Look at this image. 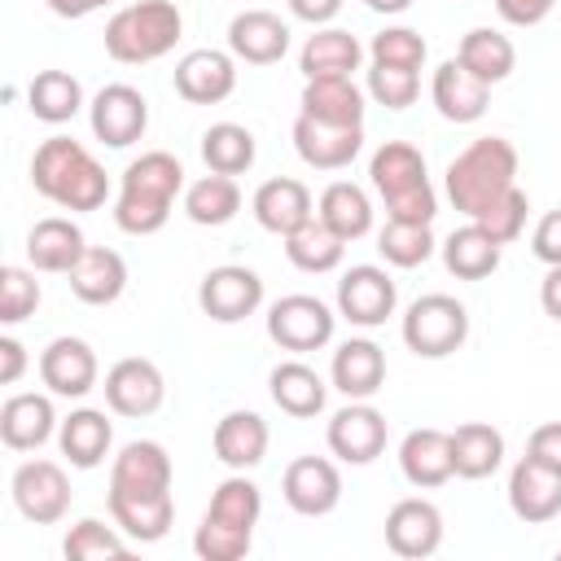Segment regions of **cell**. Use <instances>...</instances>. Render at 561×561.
I'll list each match as a JSON object with an SVG mask.
<instances>
[{"instance_id":"cell-1","label":"cell","mask_w":561,"mask_h":561,"mask_svg":"<svg viewBox=\"0 0 561 561\" xmlns=\"http://www.w3.org/2000/svg\"><path fill=\"white\" fill-rule=\"evenodd\" d=\"M447 197L465 219H486L517 188V149L504 136H478L447 162Z\"/></svg>"},{"instance_id":"cell-2","label":"cell","mask_w":561,"mask_h":561,"mask_svg":"<svg viewBox=\"0 0 561 561\" xmlns=\"http://www.w3.org/2000/svg\"><path fill=\"white\" fill-rule=\"evenodd\" d=\"M31 184L61 210H101L110 197L105 167L75 136H48L31 158Z\"/></svg>"},{"instance_id":"cell-3","label":"cell","mask_w":561,"mask_h":561,"mask_svg":"<svg viewBox=\"0 0 561 561\" xmlns=\"http://www.w3.org/2000/svg\"><path fill=\"white\" fill-rule=\"evenodd\" d=\"M184 188V167L167 149H149L127 162L114 197V224L127 237H153L175 206V193Z\"/></svg>"},{"instance_id":"cell-4","label":"cell","mask_w":561,"mask_h":561,"mask_svg":"<svg viewBox=\"0 0 561 561\" xmlns=\"http://www.w3.org/2000/svg\"><path fill=\"white\" fill-rule=\"evenodd\" d=\"M259 513H263V491L245 473L224 478L202 513V526L193 530V552L202 561H241L254 543Z\"/></svg>"},{"instance_id":"cell-5","label":"cell","mask_w":561,"mask_h":561,"mask_svg":"<svg viewBox=\"0 0 561 561\" xmlns=\"http://www.w3.org/2000/svg\"><path fill=\"white\" fill-rule=\"evenodd\" d=\"M368 180L377 188V197L386 202V219H403V224H434L438 197L434 184L425 175V158L416 145L408 140H386L373 162H368Z\"/></svg>"},{"instance_id":"cell-6","label":"cell","mask_w":561,"mask_h":561,"mask_svg":"<svg viewBox=\"0 0 561 561\" xmlns=\"http://www.w3.org/2000/svg\"><path fill=\"white\" fill-rule=\"evenodd\" d=\"M184 35V13L175 0H136L105 22V53L118 66H149L167 57Z\"/></svg>"},{"instance_id":"cell-7","label":"cell","mask_w":561,"mask_h":561,"mask_svg":"<svg viewBox=\"0 0 561 561\" xmlns=\"http://www.w3.org/2000/svg\"><path fill=\"white\" fill-rule=\"evenodd\" d=\"M399 333H403V346L412 355H421V359H447L469 337V311L451 294H421L416 302H408Z\"/></svg>"},{"instance_id":"cell-8","label":"cell","mask_w":561,"mask_h":561,"mask_svg":"<svg viewBox=\"0 0 561 561\" xmlns=\"http://www.w3.org/2000/svg\"><path fill=\"white\" fill-rule=\"evenodd\" d=\"M333 329H337V311L316 294H285L267 307V337L280 351H294V355L320 351L333 342Z\"/></svg>"},{"instance_id":"cell-9","label":"cell","mask_w":561,"mask_h":561,"mask_svg":"<svg viewBox=\"0 0 561 561\" xmlns=\"http://www.w3.org/2000/svg\"><path fill=\"white\" fill-rule=\"evenodd\" d=\"M9 491H13L18 513L26 522H35V526H57L70 513V478H66V469L57 460H39V456L22 460L13 469Z\"/></svg>"},{"instance_id":"cell-10","label":"cell","mask_w":561,"mask_h":561,"mask_svg":"<svg viewBox=\"0 0 561 561\" xmlns=\"http://www.w3.org/2000/svg\"><path fill=\"white\" fill-rule=\"evenodd\" d=\"M399 307V289L390 280L386 267L377 263H355L351 272H342L337 280V316L355 329H377L394 316Z\"/></svg>"},{"instance_id":"cell-11","label":"cell","mask_w":561,"mask_h":561,"mask_svg":"<svg viewBox=\"0 0 561 561\" xmlns=\"http://www.w3.org/2000/svg\"><path fill=\"white\" fill-rule=\"evenodd\" d=\"M197 307L215 324H241L245 316H254L263 307V276L254 267H241V263L210 267L197 285Z\"/></svg>"},{"instance_id":"cell-12","label":"cell","mask_w":561,"mask_h":561,"mask_svg":"<svg viewBox=\"0 0 561 561\" xmlns=\"http://www.w3.org/2000/svg\"><path fill=\"white\" fill-rule=\"evenodd\" d=\"M88 123H92V136L110 149H127L145 136L149 127V101L140 96V88L131 83H105L92 105H88Z\"/></svg>"},{"instance_id":"cell-13","label":"cell","mask_w":561,"mask_h":561,"mask_svg":"<svg viewBox=\"0 0 561 561\" xmlns=\"http://www.w3.org/2000/svg\"><path fill=\"white\" fill-rule=\"evenodd\" d=\"M101 390H105L110 412L131 416V421L153 416V412L162 408V399H167L162 368H158L153 359H145V355H127V359H118V364L105 373V386H101Z\"/></svg>"},{"instance_id":"cell-14","label":"cell","mask_w":561,"mask_h":561,"mask_svg":"<svg viewBox=\"0 0 561 561\" xmlns=\"http://www.w3.org/2000/svg\"><path fill=\"white\" fill-rule=\"evenodd\" d=\"M324 438L342 465H373L386 451V416L368 399H351L329 416Z\"/></svg>"},{"instance_id":"cell-15","label":"cell","mask_w":561,"mask_h":561,"mask_svg":"<svg viewBox=\"0 0 561 561\" xmlns=\"http://www.w3.org/2000/svg\"><path fill=\"white\" fill-rule=\"evenodd\" d=\"M280 495L302 517H324L342 504V473L329 456H298L285 465Z\"/></svg>"},{"instance_id":"cell-16","label":"cell","mask_w":561,"mask_h":561,"mask_svg":"<svg viewBox=\"0 0 561 561\" xmlns=\"http://www.w3.org/2000/svg\"><path fill=\"white\" fill-rule=\"evenodd\" d=\"M294 149L316 171H342L364 149V123H320L311 114L294 118Z\"/></svg>"},{"instance_id":"cell-17","label":"cell","mask_w":561,"mask_h":561,"mask_svg":"<svg viewBox=\"0 0 561 561\" xmlns=\"http://www.w3.org/2000/svg\"><path fill=\"white\" fill-rule=\"evenodd\" d=\"M171 83L188 105H219L237 88V57L224 48H193L175 61Z\"/></svg>"},{"instance_id":"cell-18","label":"cell","mask_w":561,"mask_h":561,"mask_svg":"<svg viewBox=\"0 0 561 561\" xmlns=\"http://www.w3.org/2000/svg\"><path fill=\"white\" fill-rule=\"evenodd\" d=\"M386 548L394 557H408V561L434 557L443 548V513H438V504L421 500V495L399 500L386 513Z\"/></svg>"},{"instance_id":"cell-19","label":"cell","mask_w":561,"mask_h":561,"mask_svg":"<svg viewBox=\"0 0 561 561\" xmlns=\"http://www.w3.org/2000/svg\"><path fill=\"white\" fill-rule=\"evenodd\" d=\"M96 377H101V364L83 337H53L39 351V381L57 399H83L96 386Z\"/></svg>"},{"instance_id":"cell-20","label":"cell","mask_w":561,"mask_h":561,"mask_svg":"<svg viewBox=\"0 0 561 561\" xmlns=\"http://www.w3.org/2000/svg\"><path fill=\"white\" fill-rule=\"evenodd\" d=\"M171 478H175L171 456L153 438L123 443L110 465V491H123V495H162V491H171Z\"/></svg>"},{"instance_id":"cell-21","label":"cell","mask_w":561,"mask_h":561,"mask_svg":"<svg viewBox=\"0 0 561 561\" xmlns=\"http://www.w3.org/2000/svg\"><path fill=\"white\" fill-rule=\"evenodd\" d=\"M228 53L245 66H276L289 53V26L272 9H241L228 22Z\"/></svg>"},{"instance_id":"cell-22","label":"cell","mask_w":561,"mask_h":561,"mask_svg":"<svg viewBox=\"0 0 561 561\" xmlns=\"http://www.w3.org/2000/svg\"><path fill=\"white\" fill-rule=\"evenodd\" d=\"M508 508L526 526H543V522L561 517V473L522 456L508 473Z\"/></svg>"},{"instance_id":"cell-23","label":"cell","mask_w":561,"mask_h":561,"mask_svg":"<svg viewBox=\"0 0 561 561\" xmlns=\"http://www.w3.org/2000/svg\"><path fill=\"white\" fill-rule=\"evenodd\" d=\"M267 443H272L267 421H263L259 412H250V408H232V412H224L219 425H215V434H210L215 460L228 465L232 473H245V469L263 465Z\"/></svg>"},{"instance_id":"cell-24","label":"cell","mask_w":561,"mask_h":561,"mask_svg":"<svg viewBox=\"0 0 561 561\" xmlns=\"http://www.w3.org/2000/svg\"><path fill=\"white\" fill-rule=\"evenodd\" d=\"M430 101L447 123H478L491 105V83H482L456 57H447L430 79Z\"/></svg>"},{"instance_id":"cell-25","label":"cell","mask_w":561,"mask_h":561,"mask_svg":"<svg viewBox=\"0 0 561 561\" xmlns=\"http://www.w3.org/2000/svg\"><path fill=\"white\" fill-rule=\"evenodd\" d=\"M250 210L259 219V228L276 232V237H289L294 228H302L316 206H311V188L294 175H276V180H263L250 197Z\"/></svg>"},{"instance_id":"cell-26","label":"cell","mask_w":561,"mask_h":561,"mask_svg":"<svg viewBox=\"0 0 561 561\" xmlns=\"http://www.w3.org/2000/svg\"><path fill=\"white\" fill-rule=\"evenodd\" d=\"M57 412L48 394H9L0 408V443L9 451H39L57 434Z\"/></svg>"},{"instance_id":"cell-27","label":"cell","mask_w":561,"mask_h":561,"mask_svg":"<svg viewBox=\"0 0 561 561\" xmlns=\"http://www.w3.org/2000/svg\"><path fill=\"white\" fill-rule=\"evenodd\" d=\"M399 469L416 491L443 486L447 478H456V469H451V434L434 430V425L408 430L403 443H399Z\"/></svg>"},{"instance_id":"cell-28","label":"cell","mask_w":561,"mask_h":561,"mask_svg":"<svg viewBox=\"0 0 561 561\" xmlns=\"http://www.w3.org/2000/svg\"><path fill=\"white\" fill-rule=\"evenodd\" d=\"M66 280H70V294H75L79 302H88V307H110V302H118L123 289H127V263H123L118 250L88 245V250L79 254V263L66 272Z\"/></svg>"},{"instance_id":"cell-29","label":"cell","mask_w":561,"mask_h":561,"mask_svg":"<svg viewBox=\"0 0 561 561\" xmlns=\"http://www.w3.org/2000/svg\"><path fill=\"white\" fill-rule=\"evenodd\" d=\"M333 390L346 399H373L386 381V351L373 337H346L329 364Z\"/></svg>"},{"instance_id":"cell-30","label":"cell","mask_w":561,"mask_h":561,"mask_svg":"<svg viewBox=\"0 0 561 561\" xmlns=\"http://www.w3.org/2000/svg\"><path fill=\"white\" fill-rule=\"evenodd\" d=\"M83 250H88V241H83L79 224H75V219H66V215L35 219V224H31V232H26V259H31V267H35V272L66 276V272L79 263V254H83Z\"/></svg>"},{"instance_id":"cell-31","label":"cell","mask_w":561,"mask_h":561,"mask_svg":"<svg viewBox=\"0 0 561 561\" xmlns=\"http://www.w3.org/2000/svg\"><path fill=\"white\" fill-rule=\"evenodd\" d=\"M105 500H110L114 526H118L131 543H158V539L171 530V522H175V500H171V491H162V495H123V491H105Z\"/></svg>"},{"instance_id":"cell-32","label":"cell","mask_w":561,"mask_h":561,"mask_svg":"<svg viewBox=\"0 0 561 561\" xmlns=\"http://www.w3.org/2000/svg\"><path fill=\"white\" fill-rule=\"evenodd\" d=\"M267 390H272V403H276L285 416H298V421L320 416V412H324V399H329L324 377H320L311 364H302V359L276 364L272 377H267Z\"/></svg>"},{"instance_id":"cell-33","label":"cell","mask_w":561,"mask_h":561,"mask_svg":"<svg viewBox=\"0 0 561 561\" xmlns=\"http://www.w3.org/2000/svg\"><path fill=\"white\" fill-rule=\"evenodd\" d=\"M57 447L75 469H96L110 447H114V425L105 412L96 408H75L61 425H57Z\"/></svg>"},{"instance_id":"cell-34","label":"cell","mask_w":561,"mask_h":561,"mask_svg":"<svg viewBox=\"0 0 561 561\" xmlns=\"http://www.w3.org/2000/svg\"><path fill=\"white\" fill-rule=\"evenodd\" d=\"M500 259H504V245L473 219L465 228H451V237L443 241V267L456 280H482L500 267Z\"/></svg>"},{"instance_id":"cell-35","label":"cell","mask_w":561,"mask_h":561,"mask_svg":"<svg viewBox=\"0 0 561 561\" xmlns=\"http://www.w3.org/2000/svg\"><path fill=\"white\" fill-rule=\"evenodd\" d=\"M364 61V44L342 31V26H316V35H307L302 53H298V70L307 79H324V75H355Z\"/></svg>"},{"instance_id":"cell-36","label":"cell","mask_w":561,"mask_h":561,"mask_svg":"<svg viewBox=\"0 0 561 561\" xmlns=\"http://www.w3.org/2000/svg\"><path fill=\"white\" fill-rule=\"evenodd\" d=\"M504 465V434L486 421H465L451 430V469L456 478H491Z\"/></svg>"},{"instance_id":"cell-37","label":"cell","mask_w":561,"mask_h":561,"mask_svg":"<svg viewBox=\"0 0 561 561\" xmlns=\"http://www.w3.org/2000/svg\"><path fill=\"white\" fill-rule=\"evenodd\" d=\"M320 123H364V92L351 75H324L302 83V110Z\"/></svg>"},{"instance_id":"cell-38","label":"cell","mask_w":561,"mask_h":561,"mask_svg":"<svg viewBox=\"0 0 561 561\" xmlns=\"http://www.w3.org/2000/svg\"><path fill=\"white\" fill-rule=\"evenodd\" d=\"M285 259H289L298 272L324 276V272L342 267V259H346V241H342L320 215H311L302 228H294V232L285 237Z\"/></svg>"},{"instance_id":"cell-39","label":"cell","mask_w":561,"mask_h":561,"mask_svg":"<svg viewBox=\"0 0 561 561\" xmlns=\"http://www.w3.org/2000/svg\"><path fill=\"white\" fill-rule=\"evenodd\" d=\"M456 61H460L469 75H478L482 83H504V79L513 75V66H517V48H513V39H508L504 31L473 26V31L460 39Z\"/></svg>"},{"instance_id":"cell-40","label":"cell","mask_w":561,"mask_h":561,"mask_svg":"<svg viewBox=\"0 0 561 561\" xmlns=\"http://www.w3.org/2000/svg\"><path fill=\"white\" fill-rule=\"evenodd\" d=\"M26 110L39 123H53V127L57 123H70L83 110V83L70 70H39L26 83Z\"/></svg>"},{"instance_id":"cell-41","label":"cell","mask_w":561,"mask_h":561,"mask_svg":"<svg viewBox=\"0 0 561 561\" xmlns=\"http://www.w3.org/2000/svg\"><path fill=\"white\" fill-rule=\"evenodd\" d=\"M237 210H241V188L232 175L210 171L184 188V215L202 228H224L237 219Z\"/></svg>"},{"instance_id":"cell-42","label":"cell","mask_w":561,"mask_h":561,"mask_svg":"<svg viewBox=\"0 0 561 561\" xmlns=\"http://www.w3.org/2000/svg\"><path fill=\"white\" fill-rule=\"evenodd\" d=\"M342 241H359L373 232V202L359 184L351 180H333L324 193H320V210H316Z\"/></svg>"},{"instance_id":"cell-43","label":"cell","mask_w":561,"mask_h":561,"mask_svg":"<svg viewBox=\"0 0 561 561\" xmlns=\"http://www.w3.org/2000/svg\"><path fill=\"white\" fill-rule=\"evenodd\" d=\"M254 153H259V145H254L250 127H241V123H210L202 131V162H206V171L241 175V171L254 167Z\"/></svg>"},{"instance_id":"cell-44","label":"cell","mask_w":561,"mask_h":561,"mask_svg":"<svg viewBox=\"0 0 561 561\" xmlns=\"http://www.w3.org/2000/svg\"><path fill=\"white\" fill-rule=\"evenodd\" d=\"M377 254L390 267H421L434 254V232H430V224L386 219V228L377 232Z\"/></svg>"},{"instance_id":"cell-45","label":"cell","mask_w":561,"mask_h":561,"mask_svg":"<svg viewBox=\"0 0 561 561\" xmlns=\"http://www.w3.org/2000/svg\"><path fill=\"white\" fill-rule=\"evenodd\" d=\"M61 552L70 561H101V557H127L131 543L118 535V526H105L101 517H79L66 539H61Z\"/></svg>"},{"instance_id":"cell-46","label":"cell","mask_w":561,"mask_h":561,"mask_svg":"<svg viewBox=\"0 0 561 561\" xmlns=\"http://www.w3.org/2000/svg\"><path fill=\"white\" fill-rule=\"evenodd\" d=\"M39 298L44 294H39L35 267H18V263L0 267V324H22L26 316H35Z\"/></svg>"},{"instance_id":"cell-47","label":"cell","mask_w":561,"mask_h":561,"mask_svg":"<svg viewBox=\"0 0 561 561\" xmlns=\"http://www.w3.org/2000/svg\"><path fill=\"white\" fill-rule=\"evenodd\" d=\"M364 92H368L377 105H386V110H408V105L416 101V92H421V70L373 61V66H368V83H364Z\"/></svg>"},{"instance_id":"cell-48","label":"cell","mask_w":561,"mask_h":561,"mask_svg":"<svg viewBox=\"0 0 561 561\" xmlns=\"http://www.w3.org/2000/svg\"><path fill=\"white\" fill-rule=\"evenodd\" d=\"M425 53L430 48H425L421 31H412V26H386L368 44V57L373 61H381V66H408V70H421L425 66Z\"/></svg>"},{"instance_id":"cell-49","label":"cell","mask_w":561,"mask_h":561,"mask_svg":"<svg viewBox=\"0 0 561 561\" xmlns=\"http://www.w3.org/2000/svg\"><path fill=\"white\" fill-rule=\"evenodd\" d=\"M526 210H530L526 193H522V188H513V193H508V197H504L486 219H478V224H482L500 245H513V241L526 232Z\"/></svg>"},{"instance_id":"cell-50","label":"cell","mask_w":561,"mask_h":561,"mask_svg":"<svg viewBox=\"0 0 561 561\" xmlns=\"http://www.w3.org/2000/svg\"><path fill=\"white\" fill-rule=\"evenodd\" d=\"M530 250L543 267H561V210H548L535 232H530Z\"/></svg>"},{"instance_id":"cell-51","label":"cell","mask_w":561,"mask_h":561,"mask_svg":"<svg viewBox=\"0 0 561 561\" xmlns=\"http://www.w3.org/2000/svg\"><path fill=\"white\" fill-rule=\"evenodd\" d=\"M526 456L561 473V421L535 425V430H530V438H526Z\"/></svg>"},{"instance_id":"cell-52","label":"cell","mask_w":561,"mask_h":561,"mask_svg":"<svg viewBox=\"0 0 561 561\" xmlns=\"http://www.w3.org/2000/svg\"><path fill=\"white\" fill-rule=\"evenodd\" d=\"M557 0H495V13L508 22V26H539L548 13H552Z\"/></svg>"},{"instance_id":"cell-53","label":"cell","mask_w":561,"mask_h":561,"mask_svg":"<svg viewBox=\"0 0 561 561\" xmlns=\"http://www.w3.org/2000/svg\"><path fill=\"white\" fill-rule=\"evenodd\" d=\"M26 373V346L18 337H0V386H13Z\"/></svg>"},{"instance_id":"cell-54","label":"cell","mask_w":561,"mask_h":561,"mask_svg":"<svg viewBox=\"0 0 561 561\" xmlns=\"http://www.w3.org/2000/svg\"><path fill=\"white\" fill-rule=\"evenodd\" d=\"M285 4L298 22H311V26H329L342 9V0H285Z\"/></svg>"},{"instance_id":"cell-55","label":"cell","mask_w":561,"mask_h":561,"mask_svg":"<svg viewBox=\"0 0 561 561\" xmlns=\"http://www.w3.org/2000/svg\"><path fill=\"white\" fill-rule=\"evenodd\" d=\"M539 302L552 320H561V267H548L543 272V285H539Z\"/></svg>"},{"instance_id":"cell-56","label":"cell","mask_w":561,"mask_h":561,"mask_svg":"<svg viewBox=\"0 0 561 561\" xmlns=\"http://www.w3.org/2000/svg\"><path fill=\"white\" fill-rule=\"evenodd\" d=\"M57 18H88V13H96V9H105V4H114V0H44Z\"/></svg>"},{"instance_id":"cell-57","label":"cell","mask_w":561,"mask_h":561,"mask_svg":"<svg viewBox=\"0 0 561 561\" xmlns=\"http://www.w3.org/2000/svg\"><path fill=\"white\" fill-rule=\"evenodd\" d=\"M364 4H368L373 13H386V18H390V13H408V9H412V0H364Z\"/></svg>"},{"instance_id":"cell-58","label":"cell","mask_w":561,"mask_h":561,"mask_svg":"<svg viewBox=\"0 0 561 561\" xmlns=\"http://www.w3.org/2000/svg\"><path fill=\"white\" fill-rule=\"evenodd\" d=\"M557 557H561V548H557Z\"/></svg>"}]
</instances>
